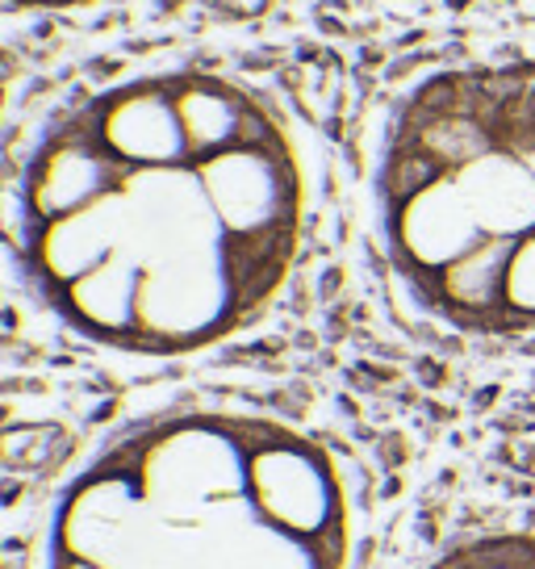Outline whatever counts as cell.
<instances>
[{
  "instance_id": "4",
  "label": "cell",
  "mask_w": 535,
  "mask_h": 569,
  "mask_svg": "<svg viewBox=\"0 0 535 569\" xmlns=\"http://www.w3.org/2000/svg\"><path fill=\"white\" fill-rule=\"evenodd\" d=\"M423 569H535V532H482L447 545Z\"/></svg>"
},
{
  "instance_id": "3",
  "label": "cell",
  "mask_w": 535,
  "mask_h": 569,
  "mask_svg": "<svg viewBox=\"0 0 535 569\" xmlns=\"http://www.w3.org/2000/svg\"><path fill=\"white\" fill-rule=\"evenodd\" d=\"M376 213L427 319L477 343H535V59L414 84L385 130Z\"/></svg>"
},
{
  "instance_id": "1",
  "label": "cell",
  "mask_w": 535,
  "mask_h": 569,
  "mask_svg": "<svg viewBox=\"0 0 535 569\" xmlns=\"http://www.w3.org/2000/svg\"><path fill=\"white\" fill-rule=\"evenodd\" d=\"M21 231L38 293L72 331L122 352H193L285 284L302 168L276 118L163 160H122L63 118L30 160Z\"/></svg>"
},
{
  "instance_id": "6",
  "label": "cell",
  "mask_w": 535,
  "mask_h": 569,
  "mask_svg": "<svg viewBox=\"0 0 535 569\" xmlns=\"http://www.w3.org/2000/svg\"><path fill=\"white\" fill-rule=\"evenodd\" d=\"M13 4H84V0H13Z\"/></svg>"
},
{
  "instance_id": "2",
  "label": "cell",
  "mask_w": 535,
  "mask_h": 569,
  "mask_svg": "<svg viewBox=\"0 0 535 569\" xmlns=\"http://www.w3.org/2000/svg\"><path fill=\"white\" fill-rule=\"evenodd\" d=\"M331 452L260 415L189 410L125 431L75 473L47 569H343Z\"/></svg>"
},
{
  "instance_id": "5",
  "label": "cell",
  "mask_w": 535,
  "mask_h": 569,
  "mask_svg": "<svg viewBox=\"0 0 535 569\" xmlns=\"http://www.w3.org/2000/svg\"><path fill=\"white\" fill-rule=\"evenodd\" d=\"M205 4H214L218 13H231V18H255L272 0H205Z\"/></svg>"
}]
</instances>
